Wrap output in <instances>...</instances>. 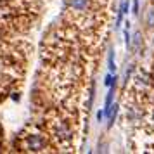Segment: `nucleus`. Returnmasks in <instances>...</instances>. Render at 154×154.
I'll return each mask as SVG.
<instances>
[{
	"label": "nucleus",
	"instance_id": "1",
	"mask_svg": "<svg viewBox=\"0 0 154 154\" xmlns=\"http://www.w3.org/2000/svg\"><path fill=\"white\" fill-rule=\"evenodd\" d=\"M26 142H28L29 151H42L45 147V144H47V140L43 139V135H29Z\"/></svg>",
	"mask_w": 154,
	"mask_h": 154
},
{
	"label": "nucleus",
	"instance_id": "2",
	"mask_svg": "<svg viewBox=\"0 0 154 154\" xmlns=\"http://www.w3.org/2000/svg\"><path fill=\"white\" fill-rule=\"evenodd\" d=\"M69 5L73 9H76V11H85L88 7V0H71Z\"/></svg>",
	"mask_w": 154,
	"mask_h": 154
},
{
	"label": "nucleus",
	"instance_id": "3",
	"mask_svg": "<svg viewBox=\"0 0 154 154\" xmlns=\"http://www.w3.org/2000/svg\"><path fill=\"white\" fill-rule=\"evenodd\" d=\"M107 68H109V73H114L116 71V64H114V50L109 49L107 52Z\"/></svg>",
	"mask_w": 154,
	"mask_h": 154
},
{
	"label": "nucleus",
	"instance_id": "4",
	"mask_svg": "<svg viewBox=\"0 0 154 154\" xmlns=\"http://www.w3.org/2000/svg\"><path fill=\"white\" fill-rule=\"evenodd\" d=\"M118 111H119V106L118 104H112L111 114H109V118H107V128H111V126H112L114 119H116V116H118Z\"/></svg>",
	"mask_w": 154,
	"mask_h": 154
},
{
	"label": "nucleus",
	"instance_id": "5",
	"mask_svg": "<svg viewBox=\"0 0 154 154\" xmlns=\"http://www.w3.org/2000/svg\"><path fill=\"white\" fill-rule=\"evenodd\" d=\"M140 43H142V38H140V33L139 31H135V35L132 36V47L135 52H139L140 50Z\"/></svg>",
	"mask_w": 154,
	"mask_h": 154
},
{
	"label": "nucleus",
	"instance_id": "6",
	"mask_svg": "<svg viewBox=\"0 0 154 154\" xmlns=\"http://www.w3.org/2000/svg\"><path fill=\"white\" fill-rule=\"evenodd\" d=\"M57 135H59L61 139H69L71 132H69V128H68V126H66V125L63 123V125H61L59 128H57Z\"/></svg>",
	"mask_w": 154,
	"mask_h": 154
},
{
	"label": "nucleus",
	"instance_id": "7",
	"mask_svg": "<svg viewBox=\"0 0 154 154\" xmlns=\"http://www.w3.org/2000/svg\"><path fill=\"white\" fill-rule=\"evenodd\" d=\"M116 82H118V78L114 76L112 73H107V75H106V78H104V85L106 87H111V85H114Z\"/></svg>",
	"mask_w": 154,
	"mask_h": 154
},
{
	"label": "nucleus",
	"instance_id": "8",
	"mask_svg": "<svg viewBox=\"0 0 154 154\" xmlns=\"http://www.w3.org/2000/svg\"><path fill=\"white\" fill-rule=\"evenodd\" d=\"M147 26H154V9H149V12H147Z\"/></svg>",
	"mask_w": 154,
	"mask_h": 154
},
{
	"label": "nucleus",
	"instance_id": "9",
	"mask_svg": "<svg viewBox=\"0 0 154 154\" xmlns=\"http://www.w3.org/2000/svg\"><path fill=\"white\" fill-rule=\"evenodd\" d=\"M128 9H130V2H128V0H123V2H121V5H119V11H121L123 14H126V12H128Z\"/></svg>",
	"mask_w": 154,
	"mask_h": 154
},
{
	"label": "nucleus",
	"instance_id": "10",
	"mask_svg": "<svg viewBox=\"0 0 154 154\" xmlns=\"http://www.w3.org/2000/svg\"><path fill=\"white\" fill-rule=\"evenodd\" d=\"M125 43L128 49H132V36H130V31H128V28L125 29Z\"/></svg>",
	"mask_w": 154,
	"mask_h": 154
},
{
	"label": "nucleus",
	"instance_id": "11",
	"mask_svg": "<svg viewBox=\"0 0 154 154\" xmlns=\"http://www.w3.org/2000/svg\"><path fill=\"white\" fill-rule=\"evenodd\" d=\"M133 69H135V66H133V64H130V66H128V69H126V73H125V83L128 82V78L132 76Z\"/></svg>",
	"mask_w": 154,
	"mask_h": 154
},
{
	"label": "nucleus",
	"instance_id": "12",
	"mask_svg": "<svg viewBox=\"0 0 154 154\" xmlns=\"http://www.w3.org/2000/svg\"><path fill=\"white\" fill-rule=\"evenodd\" d=\"M123 12L121 11H118V17H116V29H119V26H121V21H123Z\"/></svg>",
	"mask_w": 154,
	"mask_h": 154
},
{
	"label": "nucleus",
	"instance_id": "13",
	"mask_svg": "<svg viewBox=\"0 0 154 154\" xmlns=\"http://www.w3.org/2000/svg\"><path fill=\"white\" fill-rule=\"evenodd\" d=\"M132 12L135 16L139 14V0H133V4H132Z\"/></svg>",
	"mask_w": 154,
	"mask_h": 154
},
{
	"label": "nucleus",
	"instance_id": "14",
	"mask_svg": "<svg viewBox=\"0 0 154 154\" xmlns=\"http://www.w3.org/2000/svg\"><path fill=\"white\" fill-rule=\"evenodd\" d=\"M102 118H104V111H99L97 112V121H102Z\"/></svg>",
	"mask_w": 154,
	"mask_h": 154
}]
</instances>
